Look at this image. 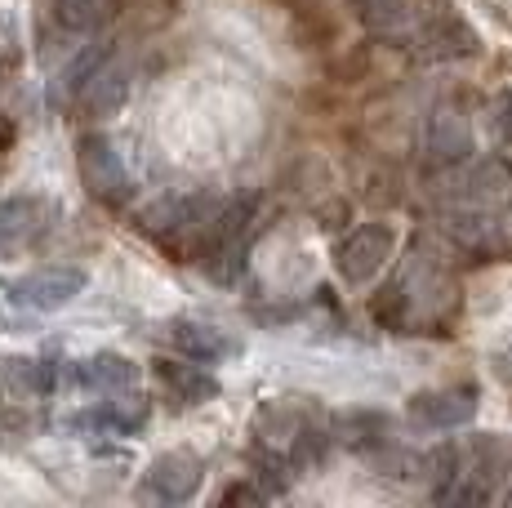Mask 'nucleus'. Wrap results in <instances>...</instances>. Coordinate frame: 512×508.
Instances as JSON below:
<instances>
[{
	"label": "nucleus",
	"instance_id": "obj_1",
	"mask_svg": "<svg viewBox=\"0 0 512 508\" xmlns=\"http://www.w3.org/2000/svg\"><path fill=\"white\" fill-rule=\"evenodd\" d=\"M441 228L468 254L512 250V170L508 165H472L464 179L441 197Z\"/></svg>",
	"mask_w": 512,
	"mask_h": 508
},
{
	"label": "nucleus",
	"instance_id": "obj_2",
	"mask_svg": "<svg viewBox=\"0 0 512 508\" xmlns=\"http://www.w3.org/2000/svg\"><path fill=\"white\" fill-rule=\"evenodd\" d=\"M459 304L455 277L437 263V254L415 250L397 268V277L379 290L374 299V317L397 335H428L450 321V312Z\"/></svg>",
	"mask_w": 512,
	"mask_h": 508
},
{
	"label": "nucleus",
	"instance_id": "obj_3",
	"mask_svg": "<svg viewBox=\"0 0 512 508\" xmlns=\"http://www.w3.org/2000/svg\"><path fill=\"white\" fill-rule=\"evenodd\" d=\"M90 286V272L76 268V263H49V268H32L23 277H9L5 286V299L14 308H27V312H58L67 308L76 295H85Z\"/></svg>",
	"mask_w": 512,
	"mask_h": 508
},
{
	"label": "nucleus",
	"instance_id": "obj_4",
	"mask_svg": "<svg viewBox=\"0 0 512 508\" xmlns=\"http://www.w3.org/2000/svg\"><path fill=\"white\" fill-rule=\"evenodd\" d=\"M76 174H81L85 192H90L98 205H125L134 197V183H130V170H125L121 152L98 130L76 139Z\"/></svg>",
	"mask_w": 512,
	"mask_h": 508
},
{
	"label": "nucleus",
	"instance_id": "obj_5",
	"mask_svg": "<svg viewBox=\"0 0 512 508\" xmlns=\"http://www.w3.org/2000/svg\"><path fill=\"white\" fill-rule=\"evenodd\" d=\"M392 254H397V228L383 219H370L334 246V272L348 286H366V281H374L388 268Z\"/></svg>",
	"mask_w": 512,
	"mask_h": 508
},
{
	"label": "nucleus",
	"instance_id": "obj_6",
	"mask_svg": "<svg viewBox=\"0 0 512 508\" xmlns=\"http://www.w3.org/2000/svg\"><path fill=\"white\" fill-rule=\"evenodd\" d=\"M165 339H170L174 353H183L187 361H201V366H223V361L241 357V339H232L214 321L174 317V321H165Z\"/></svg>",
	"mask_w": 512,
	"mask_h": 508
},
{
	"label": "nucleus",
	"instance_id": "obj_7",
	"mask_svg": "<svg viewBox=\"0 0 512 508\" xmlns=\"http://www.w3.org/2000/svg\"><path fill=\"white\" fill-rule=\"evenodd\" d=\"M477 388L472 384H450V388H428V393H415L410 397V424L419 428H432V433H441V428H464L477 419Z\"/></svg>",
	"mask_w": 512,
	"mask_h": 508
},
{
	"label": "nucleus",
	"instance_id": "obj_8",
	"mask_svg": "<svg viewBox=\"0 0 512 508\" xmlns=\"http://www.w3.org/2000/svg\"><path fill=\"white\" fill-rule=\"evenodd\" d=\"M201 477H205V464L192 451H170V455H156L152 464H147L143 491L161 504H187L196 491H201Z\"/></svg>",
	"mask_w": 512,
	"mask_h": 508
},
{
	"label": "nucleus",
	"instance_id": "obj_9",
	"mask_svg": "<svg viewBox=\"0 0 512 508\" xmlns=\"http://www.w3.org/2000/svg\"><path fill=\"white\" fill-rule=\"evenodd\" d=\"M428 156L437 165H459L472 152V130H468V112L459 103H437L428 112Z\"/></svg>",
	"mask_w": 512,
	"mask_h": 508
},
{
	"label": "nucleus",
	"instance_id": "obj_10",
	"mask_svg": "<svg viewBox=\"0 0 512 508\" xmlns=\"http://www.w3.org/2000/svg\"><path fill=\"white\" fill-rule=\"evenodd\" d=\"M134 94V76L125 63H116V58H107L103 72L94 76L90 85H85V94L76 103H81V112L90 116V121H107V116H116L125 103H130Z\"/></svg>",
	"mask_w": 512,
	"mask_h": 508
},
{
	"label": "nucleus",
	"instance_id": "obj_11",
	"mask_svg": "<svg viewBox=\"0 0 512 508\" xmlns=\"http://www.w3.org/2000/svg\"><path fill=\"white\" fill-rule=\"evenodd\" d=\"M72 379L85 393H134L139 388V366L121 353H94L72 366Z\"/></svg>",
	"mask_w": 512,
	"mask_h": 508
},
{
	"label": "nucleus",
	"instance_id": "obj_12",
	"mask_svg": "<svg viewBox=\"0 0 512 508\" xmlns=\"http://www.w3.org/2000/svg\"><path fill=\"white\" fill-rule=\"evenodd\" d=\"M152 419V402L143 393H121V402H103V406H90L72 419L76 428H90V433H139V428Z\"/></svg>",
	"mask_w": 512,
	"mask_h": 508
},
{
	"label": "nucleus",
	"instance_id": "obj_13",
	"mask_svg": "<svg viewBox=\"0 0 512 508\" xmlns=\"http://www.w3.org/2000/svg\"><path fill=\"white\" fill-rule=\"evenodd\" d=\"M156 379L165 384L170 402L179 406H205L210 397H219V379L210 375V366H179V361H156Z\"/></svg>",
	"mask_w": 512,
	"mask_h": 508
},
{
	"label": "nucleus",
	"instance_id": "obj_14",
	"mask_svg": "<svg viewBox=\"0 0 512 508\" xmlns=\"http://www.w3.org/2000/svg\"><path fill=\"white\" fill-rule=\"evenodd\" d=\"M419 54L423 58H464L477 54V36L464 18L455 14H437L419 27Z\"/></svg>",
	"mask_w": 512,
	"mask_h": 508
},
{
	"label": "nucleus",
	"instance_id": "obj_15",
	"mask_svg": "<svg viewBox=\"0 0 512 508\" xmlns=\"http://www.w3.org/2000/svg\"><path fill=\"white\" fill-rule=\"evenodd\" d=\"M107 58H116V50H112V41H103V45H85L81 54L72 58V63L58 72V81H54V90H49V99L54 103H76L85 94V85L94 81L98 72H103V63Z\"/></svg>",
	"mask_w": 512,
	"mask_h": 508
},
{
	"label": "nucleus",
	"instance_id": "obj_16",
	"mask_svg": "<svg viewBox=\"0 0 512 508\" xmlns=\"http://www.w3.org/2000/svg\"><path fill=\"white\" fill-rule=\"evenodd\" d=\"M116 14V0H54L49 18L63 36H90Z\"/></svg>",
	"mask_w": 512,
	"mask_h": 508
},
{
	"label": "nucleus",
	"instance_id": "obj_17",
	"mask_svg": "<svg viewBox=\"0 0 512 508\" xmlns=\"http://www.w3.org/2000/svg\"><path fill=\"white\" fill-rule=\"evenodd\" d=\"M41 210H45V205L36 201V197H9V201H0V254L18 250L23 241L36 237V228H41Z\"/></svg>",
	"mask_w": 512,
	"mask_h": 508
},
{
	"label": "nucleus",
	"instance_id": "obj_18",
	"mask_svg": "<svg viewBox=\"0 0 512 508\" xmlns=\"http://www.w3.org/2000/svg\"><path fill=\"white\" fill-rule=\"evenodd\" d=\"M357 14L374 32H401L419 18V0H357Z\"/></svg>",
	"mask_w": 512,
	"mask_h": 508
},
{
	"label": "nucleus",
	"instance_id": "obj_19",
	"mask_svg": "<svg viewBox=\"0 0 512 508\" xmlns=\"http://www.w3.org/2000/svg\"><path fill=\"white\" fill-rule=\"evenodd\" d=\"M490 125H495V139L499 143H512V90H504L490 107Z\"/></svg>",
	"mask_w": 512,
	"mask_h": 508
},
{
	"label": "nucleus",
	"instance_id": "obj_20",
	"mask_svg": "<svg viewBox=\"0 0 512 508\" xmlns=\"http://www.w3.org/2000/svg\"><path fill=\"white\" fill-rule=\"evenodd\" d=\"M268 495H272L268 486H254V482H232L228 491L219 495V500H223V504H263V500H268Z\"/></svg>",
	"mask_w": 512,
	"mask_h": 508
},
{
	"label": "nucleus",
	"instance_id": "obj_21",
	"mask_svg": "<svg viewBox=\"0 0 512 508\" xmlns=\"http://www.w3.org/2000/svg\"><path fill=\"white\" fill-rule=\"evenodd\" d=\"M504 500H508V504H512V491H508V495H504Z\"/></svg>",
	"mask_w": 512,
	"mask_h": 508
}]
</instances>
